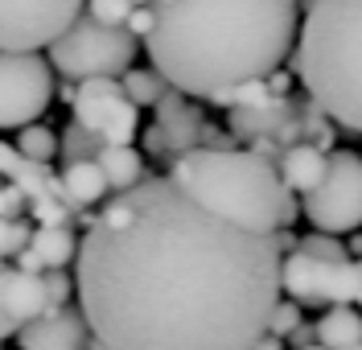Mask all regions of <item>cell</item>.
<instances>
[{
	"mask_svg": "<svg viewBox=\"0 0 362 350\" xmlns=\"http://www.w3.org/2000/svg\"><path fill=\"white\" fill-rule=\"evenodd\" d=\"M0 182H4V177H0Z\"/></svg>",
	"mask_w": 362,
	"mask_h": 350,
	"instance_id": "obj_40",
	"label": "cell"
},
{
	"mask_svg": "<svg viewBox=\"0 0 362 350\" xmlns=\"http://www.w3.org/2000/svg\"><path fill=\"white\" fill-rule=\"evenodd\" d=\"M119 87H124V95L132 99L136 107H153L160 95L169 91V83L160 78L157 70H132V66L119 74Z\"/></svg>",
	"mask_w": 362,
	"mask_h": 350,
	"instance_id": "obj_21",
	"label": "cell"
},
{
	"mask_svg": "<svg viewBox=\"0 0 362 350\" xmlns=\"http://www.w3.org/2000/svg\"><path fill=\"white\" fill-rule=\"evenodd\" d=\"M280 231L194 202L144 173L90 214L74 297L103 350H251L280 301Z\"/></svg>",
	"mask_w": 362,
	"mask_h": 350,
	"instance_id": "obj_1",
	"label": "cell"
},
{
	"mask_svg": "<svg viewBox=\"0 0 362 350\" xmlns=\"http://www.w3.org/2000/svg\"><path fill=\"white\" fill-rule=\"evenodd\" d=\"M78 256V235L70 227H33L25 247L17 252V268L45 272V268H70Z\"/></svg>",
	"mask_w": 362,
	"mask_h": 350,
	"instance_id": "obj_15",
	"label": "cell"
},
{
	"mask_svg": "<svg viewBox=\"0 0 362 350\" xmlns=\"http://www.w3.org/2000/svg\"><path fill=\"white\" fill-rule=\"evenodd\" d=\"M293 70L325 116L362 132V0H309Z\"/></svg>",
	"mask_w": 362,
	"mask_h": 350,
	"instance_id": "obj_4",
	"label": "cell"
},
{
	"mask_svg": "<svg viewBox=\"0 0 362 350\" xmlns=\"http://www.w3.org/2000/svg\"><path fill=\"white\" fill-rule=\"evenodd\" d=\"M0 264H4V259H0ZM13 334H17V329H13V322L0 313V342H4V338H13Z\"/></svg>",
	"mask_w": 362,
	"mask_h": 350,
	"instance_id": "obj_35",
	"label": "cell"
},
{
	"mask_svg": "<svg viewBox=\"0 0 362 350\" xmlns=\"http://www.w3.org/2000/svg\"><path fill=\"white\" fill-rule=\"evenodd\" d=\"M29 223L25 218H0V259H8V256H17L25 247V239H29Z\"/></svg>",
	"mask_w": 362,
	"mask_h": 350,
	"instance_id": "obj_26",
	"label": "cell"
},
{
	"mask_svg": "<svg viewBox=\"0 0 362 350\" xmlns=\"http://www.w3.org/2000/svg\"><path fill=\"white\" fill-rule=\"evenodd\" d=\"M346 252H350V259H362V235H354V239L346 243Z\"/></svg>",
	"mask_w": 362,
	"mask_h": 350,
	"instance_id": "obj_34",
	"label": "cell"
},
{
	"mask_svg": "<svg viewBox=\"0 0 362 350\" xmlns=\"http://www.w3.org/2000/svg\"><path fill=\"white\" fill-rule=\"evenodd\" d=\"M264 78H268V91L272 95H288V87H293V74H288V70H268V74H264Z\"/></svg>",
	"mask_w": 362,
	"mask_h": 350,
	"instance_id": "obj_31",
	"label": "cell"
},
{
	"mask_svg": "<svg viewBox=\"0 0 362 350\" xmlns=\"http://www.w3.org/2000/svg\"><path fill=\"white\" fill-rule=\"evenodd\" d=\"M0 177L13 182L25 194V202H62V182L49 169V161H29L13 144H0Z\"/></svg>",
	"mask_w": 362,
	"mask_h": 350,
	"instance_id": "obj_13",
	"label": "cell"
},
{
	"mask_svg": "<svg viewBox=\"0 0 362 350\" xmlns=\"http://www.w3.org/2000/svg\"><path fill=\"white\" fill-rule=\"evenodd\" d=\"M288 342H293V350L296 346H313V342H317V329L305 326V322H296V329L288 334Z\"/></svg>",
	"mask_w": 362,
	"mask_h": 350,
	"instance_id": "obj_32",
	"label": "cell"
},
{
	"mask_svg": "<svg viewBox=\"0 0 362 350\" xmlns=\"http://www.w3.org/2000/svg\"><path fill=\"white\" fill-rule=\"evenodd\" d=\"M317 342L329 350H346L362 342V313L358 305H325V313L317 317Z\"/></svg>",
	"mask_w": 362,
	"mask_h": 350,
	"instance_id": "obj_19",
	"label": "cell"
},
{
	"mask_svg": "<svg viewBox=\"0 0 362 350\" xmlns=\"http://www.w3.org/2000/svg\"><path fill=\"white\" fill-rule=\"evenodd\" d=\"M25 214V194L13 182H0V218H21Z\"/></svg>",
	"mask_w": 362,
	"mask_h": 350,
	"instance_id": "obj_30",
	"label": "cell"
},
{
	"mask_svg": "<svg viewBox=\"0 0 362 350\" xmlns=\"http://www.w3.org/2000/svg\"><path fill=\"white\" fill-rule=\"evenodd\" d=\"M136 54H140V37H132L124 25H103L87 13H78L45 46V62L62 78L83 83V78H103V74L119 78L136 62Z\"/></svg>",
	"mask_w": 362,
	"mask_h": 350,
	"instance_id": "obj_5",
	"label": "cell"
},
{
	"mask_svg": "<svg viewBox=\"0 0 362 350\" xmlns=\"http://www.w3.org/2000/svg\"><path fill=\"white\" fill-rule=\"evenodd\" d=\"M153 13L157 21L144 37L153 70L189 99H214L288 58L300 0H169Z\"/></svg>",
	"mask_w": 362,
	"mask_h": 350,
	"instance_id": "obj_2",
	"label": "cell"
},
{
	"mask_svg": "<svg viewBox=\"0 0 362 350\" xmlns=\"http://www.w3.org/2000/svg\"><path fill=\"white\" fill-rule=\"evenodd\" d=\"M42 284H45V301L49 305H66L74 297V276H66V268H45Z\"/></svg>",
	"mask_w": 362,
	"mask_h": 350,
	"instance_id": "obj_28",
	"label": "cell"
},
{
	"mask_svg": "<svg viewBox=\"0 0 362 350\" xmlns=\"http://www.w3.org/2000/svg\"><path fill=\"white\" fill-rule=\"evenodd\" d=\"M13 148L25 153L29 161H54V157H58V132L45 128V124H37V119H33V124H21Z\"/></svg>",
	"mask_w": 362,
	"mask_h": 350,
	"instance_id": "obj_22",
	"label": "cell"
},
{
	"mask_svg": "<svg viewBox=\"0 0 362 350\" xmlns=\"http://www.w3.org/2000/svg\"><path fill=\"white\" fill-rule=\"evenodd\" d=\"M296 350H329V346H321V342H313V346H296Z\"/></svg>",
	"mask_w": 362,
	"mask_h": 350,
	"instance_id": "obj_36",
	"label": "cell"
},
{
	"mask_svg": "<svg viewBox=\"0 0 362 350\" xmlns=\"http://www.w3.org/2000/svg\"><path fill=\"white\" fill-rule=\"evenodd\" d=\"M300 214L313 231L346 235L362 227V157L354 148H329L325 173L309 194H300Z\"/></svg>",
	"mask_w": 362,
	"mask_h": 350,
	"instance_id": "obj_6",
	"label": "cell"
},
{
	"mask_svg": "<svg viewBox=\"0 0 362 350\" xmlns=\"http://www.w3.org/2000/svg\"><path fill=\"white\" fill-rule=\"evenodd\" d=\"M251 350H288V342H284V338H276V334H268V329H264V334L255 338V346H251Z\"/></svg>",
	"mask_w": 362,
	"mask_h": 350,
	"instance_id": "obj_33",
	"label": "cell"
},
{
	"mask_svg": "<svg viewBox=\"0 0 362 350\" xmlns=\"http://www.w3.org/2000/svg\"><path fill=\"white\" fill-rule=\"evenodd\" d=\"M54 103V70L42 49H0V128H21Z\"/></svg>",
	"mask_w": 362,
	"mask_h": 350,
	"instance_id": "obj_8",
	"label": "cell"
},
{
	"mask_svg": "<svg viewBox=\"0 0 362 350\" xmlns=\"http://www.w3.org/2000/svg\"><path fill=\"white\" fill-rule=\"evenodd\" d=\"M132 4H153V0H132Z\"/></svg>",
	"mask_w": 362,
	"mask_h": 350,
	"instance_id": "obj_38",
	"label": "cell"
},
{
	"mask_svg": "<svg viewBox=\"0 0 362 350\" xmlns=\"http://www.w3.org/2000/svg\"><path fill=\"white\" fill-rule=\"evenodd\" d=\"M95 161H99V169H103V177H107L112 194L115 189L136 186V182L144 177V157L136 153L132 144H99Z\"/></svg>",
	"mask_w": 362,
	"mask_h": 350,
	"instance_id": "obj_20",
	"label": "cell"
},
{
	"mask_svg": "<svg viewBox=\"0 0 362 350\" xmlns=\"http://www.w3.org/2000/svg\"><path fill=\"white\" fill-rule=\"evenodd\" d=\"M83 13L95 17V21H103V25H124L128 13H132V0H87Z\"/></svg>",
	"mask_w": 362,
	"mask_h": 350,
	"instance_id": "obj_25",
	"label": "cell"
},
{
	"mask_svg": "<svg viewBox=\"0 0 362 350\" xmlns=\"http://www.w3.org/2000/svg\"><path fill=\"white\" fill-rule=\"evenodd\" d=\"M153 107H157V124H153V128H157L160 144H165V157H177V153H185V148L198 144L202 116H198V107L189 103V95H181V91L169 87Z\"/></svg>",
	"mask_w": 362,
	"mask_h": 350,
	"instance_id": "obj_12",
	"label": "cell"
},
{
	"mask_svg": "<svg viewBox=\"0 0 362 350\" xmlns=\"http://www.w3.org/2000/svg\"><path fill=\"white\" fill-rule=\"evenodd\" d=\"M276 169H280L284 186L293 189V194H309L321 182V173H325V153L317 144H309V140H296V144H288L280 153Z\"/></svg>",
	"mask_w": 362,
	"mask_h": 350,
	"instance_id": "obj_18",
	"label": "cell"
},
{
	"mask_svg": "<svg viewBox=\"0 0 362 350\" xmlns=\"http://www.w3.org/2000/svg\"><path fill=\"white\" fill-rule=\"evenodd\" d=\"M58 153H62V161H83V157H95L99 153V140L90 136L83 124L70 119L66 128H62V136H58Z\"/></svg>",
	"mask_w": 362,
	"mask_h": 350,
	"instance_id": "obj_23",
	"label": "cell"
},
{
	"mask_svg": "<svg viewBox=\"0 0 362 350\" xmlns=\"http://www.w3.org/2000/svg\"><path fill=\"white\" fill-rule=\"evenodd\" d=\"M293 247H296V252H309V256H321V259H346V256H350V252H346V243H338L329 231L305 235V239H296Z\"/></svg>",
	"mask_w": 362,
	"mask_h": 350,
	"instance_id": "obj_24",
	"label": "cell"
},
{
	"mask_svg": "<svg viewBox=\"0 0 362 350\" xmlns=\"http://www.w3.org/2000/svg\"><path fill=\"white\" fill-rule=\"evenodd\" d=\"M45 309H49V301H45L42 272H25V268L0 264V313L13 322V329H21L25 322H33Z\"/></svg>",
	"mask_w": 362,
	"mask_h": 350,
	"instance_id": "obj_14",
	"label": "cell"
},
{
	"mask_svg": "<svg viewBox=\"0 0 362 350\" xmlns=\"http://www.w3.org/2000/svg\"><path fill=\"white\" fill-rule=\"evenodd\" d=\"M153 21H157V13H153V4H132V13H128V21H124V29L132 33V37H148L153 33Z\"/></svg>",
	"mask_w": 362,
	"mask_h": 350,
	"instance_id": "obj_29",
	"label": "cell"
},
{
	"mask_svg": "<svg viewBox=\"0 0 362 350\" xmlns=\"http://www.w3.org/2000/svg\"><path fill=\"white\" fill-rule=\"evenodd\" d=\"M87 0H0V49H45Z\"/></svg>",
	"mask_w": 362,
	"mask_h": 350,
	"instance_id": "obj_10",
	"label": "cell"
},
{
	"mask_svg": "<svg viewBox=\"0 0 362 350\" xmlns=\"http://www.w3.org/2000/svg\"><path fill=\"white\" fill-rule=\"evenodd\" d=\"M296 322H300V305H296L293 297H288V301L280 297V301L272 305V317H268V334H276V338H288V334H293V329H296Z\"/></svg>",
	"mask_w": 362,
	"mask_h": 350,
	"instance_id": "obj_27",
	"label": "cell"
},
{
	"mask_svg": "<svg viewBox=\"0 0 362 350\" xmlns=\"http://www.w3.org/2000/svg\"><path fill=\"white\" fill-rule=\"evenodd\" d=\"M293 116H296V103L288 95H276V99L259 103V107H230L226 112V124H230L235 136L255 140V136H276Z\"/></svg>",
	"mask_w": 362,
	"mask_h": 350,
	"instance_id": "obj_16",
	"label": "cell"
},
{
	"mask_svg": "<svg viewBox=\"0 0 362 350\" xmlns=\"http://www.w3.org/2000/svg\"><path fill=\"white\" fill-rule=\"evenodd\" d=\"M280 293H288L300 309L362 305V259H321L293 247L280 259Z\"/></svg>",
	"mask_w": 362,
	"mask_h": 350,
	"instance_id": "obj_7",
	"label": "cell"
},
{
	"mask_svg": "<svg viewBox=\"0 0 362 350\" xmlns=\"http://www.w3.org/2000/svg\"><path fill=\"white\" fill-rule=\"evenodd\" d=\"M153 4H169V0H153Z\"/></svg>",
	"mask_w": 362,
	"mask_h": 350,
	"instance_id": "obj_39",
	"label": "cell"
},
{
	"mask_svg": "<svg viewBox=\"0 0 362 350\" xmlns=\"http://www.w3.org/2000/svg\"><path fill=\"white\" fill-rule=\"evenodd\" d=\"M70 107H74V124H83L99 144H132L140 132V107L124 95L119 78L112 74L74 83Z\"/></svg>",
	"mask_w": 362,
	"mask_h": 350,
	"instance_id": "obj_9",
	"label": "cell"
},
{
	"mask_svg": "<svg viewBox=\"0 0 362 350\" xmlns=\"http://www.w3.org/2000/svg\"><path fill=\"white\" fill-rule=\"evenodd\" d=\"M346 350H362V342H354V346H346Z\"/></svg>",
	"mask_w": 362,
	"mask_h": 350,
	"instance_id": "obj_37",
	"label": "cell"
},
{
	"mask_svg": "<svg viewBox=\"0 0 362 350\" xmlns=\"http://www.w3.org/2000/svg\"><path fill=\"white\" fill-rule=\"evenodd\" d=\"M194 202L210 206L223 218H235L255 231H293L296 214V194L284 186L276 161L251 153V148H185L177 157H169L165 169Z\"/></svg>",
	"mask_w": 362,
	"mask_h": 350,
	"instance_id": "obj_3",
	"label": "cell"
},
{
	"mask_svg": "<svg viewBox=\"0 0 362 350\" xmlns=\"http://www.w3.org/2000/svg\"><path fill=\"white\" fill-rule=\"evenodd\" d=\"M58 182H62V202L70 210H87V206H99L112 186H107V177H103V169L95 157H83V161H66L62 165V173H58Z\"/></svg>",
	"mask_w": 362,
	"mask_h": 350,
	"instance_id": "obj_17",
	"label": "cell"
},
{
	"mask_svg": "<svg viewBox=\"0 0 362 350\" xmlns=\"http://www.w3.org/2000/svg\"><path fill=\"white\" fill-rule=\"evenodd\" d=\"M13 338L21 342V350H87L90 346V329L83 322V309L70 301L49 305L33 322H25Z\"/></svg>",
	"mask_w": 362,
	"mask_h": 350,
	"instance_id": "obj_11",
	"label": "cell"
}]
</instances>
